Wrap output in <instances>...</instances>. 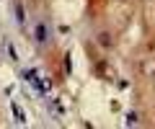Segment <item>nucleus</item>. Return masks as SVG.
Here are the masks:
<instances>
[{
    "label": "nucleus",
    "instance_id": "obj_1",
    "mask_svg": "<svg viewBox=\"0 0 155 129\" xmlns=\"http://www.w3.org/2000/svg\"><path fill=\"white\" fill-rule=\"evenodd\" d=\"M140 73H142V78H155V57H145L140 62Z\"/></svg>",
    "mask_w": 155,
    "mask_h": 129
},
{
    "label": "nucleus",
    "instance_id": "obj_2",
    "mask_svg": "<svg viewBox=\"0 0 155 129\" xmlns=\"http://www.w3.org/2000/svg\"><path fill=\"white\" fill-rule=\"evenodd\" d=\"M98 75H101V78H106V80H114V67H109V65L101 62V65H98Z\"/></svg>",
    "mask_w": 155,
    "mask_h": 129
},
{
    "label": "nucleus",
    "instance_id": "obj_3",
    "mask_svg": "<svg viewBox=\"0 0 155 129\" xmlns=\"http://www.w3.org/2000/svg\"><path fill=\"white\" fill-rule=\"evenodd\" d=\"M98 44L101 47H114V36H111L109 31H101L98 34Z\"/></svg>",
    "mask_w": 155,
    "mask_h": 129
},
{
    "label": "nucleus",
    "instance_id": "obj_4",
    "mask_svg": "<svg viewBox=\"0 0 155 129\" xmlns=\"http://www.w3.org/2000/svg\"><path fill=\"white\" fill-rule=\"evenodd\" d=\"M145 3H155V0H145Z\"/></svg>",
    "mask_w": 155,
    "mask_h": 129
}]
</instances>
